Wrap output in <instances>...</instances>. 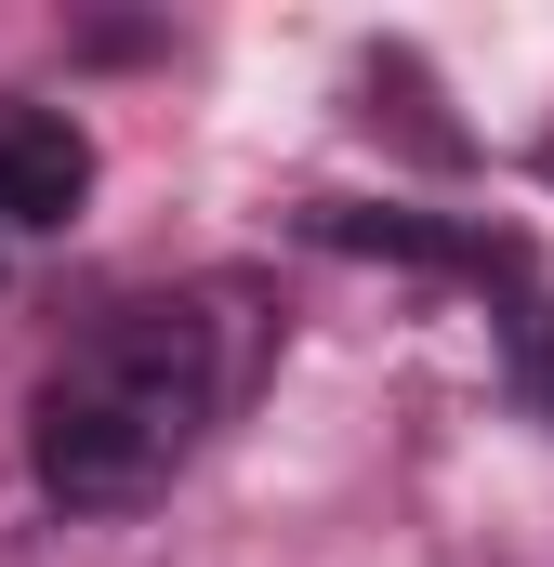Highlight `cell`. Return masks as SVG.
Returning <instances> with one entry per match:
<instances>
[{
    "instance_id": "cell-2",
    "label": "cell",
    "mask_w": 554,
    "mask_h": 567,
    "mask_svg": "<svg viewBox=\"0 0 554 567\" xmlns=\"http://www.w3.org/2000/svg\"><path fill=\"white\" fill-rule=\"evenodd\" d=\"M93 198V133L53 120V106H13L0 120V238L13 225H66Z\"/></svg>"
},
{
    "instance_id": "cell-1",
    "label": "cell",
    "mask_w": 554,
    "mask_h": 567,
    "mask_svg": "<svg viewBox=\"0 0 554 567\" xmlns=\"http://www.w3.org/2000/svg\"><path fill=\"white\" fill-rule=\"evenodd\" d=\"M212 410H225V330H212V303H120V317H93L40 370L27 462H40V488L66 515H133V502H158L198 462Z\"/></svg>"
},
{
    "instance_id": "cell-3",
    "label": "cell",
    "mask_w": 554,
    "mask_h": 567,
    "mask_svg": "<svg viewBox=\"0 0 554 567\" xmlns=\"http://www.w3.org/2000/svg\"><path fill=\"white\" fill-rule=\"evenodd\" d=\"M317 238H330V251H410V265H502L489 238H435L410 212H317Z\"/></svg>"
}]
</instances>
